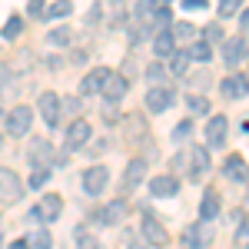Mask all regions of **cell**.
Returning a JSON list of instances; mask_svg holds the SVG:
<instances>
[{
    "instance_id": "35",
    "label": "cell",
    "mask_w": 249,
    "mask_h": 249,
    "mask_svg": "<svg viewBox=\"0 0 249 249\" xmlns=\"http://www.w3.org/2000/svg\"><path fill=\"white\" fill-rule=\"evenodd\" d=\"M193 133V123L190 120H186V123H179V126H176V130H173V143H179V140H186V136Z\"/></svg>"
},
{
    "instance_id": "4",
    "label": "cell",
    "mask_w": 249,
    "mask_h": 249,
    "mask_svg": "<svg viewBox=\"0 0 249 249\" xmlns=\"http://www.w3.org/2000/svg\"><path fill=\"white\" fill-rule=\"evenodd\" d=\"M23 196V183L17 179V173L0 166V203H17Z\"/></svg>"
},
{
    "instance_id": "34",
    "label": "cell",
    "mask_w": 249,
    "mask_h": 249,
    "mask_svg": "<svg viewBox=\"0 0 249 249\" xmlns=\"http://www.w3.org/2000/svg\"><path fill=\"white\" fill-rule=\"evenodd\" d=\"M20 30H23V20L20 17H10L7 23H3V37H17Z\"/></svg>"
},
{
    "instance_id": "1",
    "label": "cell",
    "mask_w": 249,
    "mask_h": 249,
    "mask_svg": "<svg viewBox=\"0 0 249 249\" xmlns=\"http://www.w3.org/2000/svg\"><path fill=\"white\" fill-rule=\"evenodd\" d=\"M60 213H63V196L47 193V196L37 199V206L30 210V219L34 223H53V219H60Z\"/></svg>"
},
{
    "instance_id": "27",
    "label": "cell",
    "mask_w": 249,
    "mask_h": 249,
    "mask_svg": "<svg viewBox=\"0 0 249 249\" xmlns=\"http://www.w3.org/2000/svg\"><path fill=\"white\" fill-rule=\"evenodd\" d=\"M186 67H190V53H173L170 70L176 73V77H183V73H186Z\"/></svg>"
},
{
    "instance_id": "32",
    "label": "cell",
    "mask_w": 249,
    "mask_h": 249,
    "mask_svg": "<svg viewBox=\"0 0 249 249\" xmlns=\"http://www.w3.org/2000/svg\"><path fill=\"white\" fill-rule=\"evenodd\" d=\"M203 34H206V43H226V34H223V30H219V23H210V27H206V30H203Z\"/></svg>"
},
{
    "instance_id": "20",
    "label": "cell",
    "mask_w": 249,
    "mask_h": 249,
    "mask_svg": "<svg viewBox=\"0 0 249 249\" xmlns=\"http://www.w3.org/2000/svg\"><path fill=\"white\" fill-rule=\"evenodd\" d=\"M216 216H219V196L210 190L203 196V203H199V219H203V223H213Z\"/></svg>"
},
{
    "instance_id": "33",
    "label": "cell",
    "mask_w": 249,
    "mask_h": 249,
    "mask_svg": "<svg viewBox=\"0 0 249 249\" xmlns=\"http://www.w3.org/2000/svg\"><path fill=\"white\" fill-rule=\"evenodd\" d=\"M243 3H246V0H219V14H223V17H232Z\"/></svg>"
},
{
    "instance_id": "14",
    "label": "cell",
    "mask_w": 249,
    "mask_h": 249,
    "mask_svg": "<svg viewBox=\"0 0 249 249\" xmlns=\"http://www.w3.org/2000/svg\"><path fill=\"white\" fill-rule=\"evenodd\" d=\"M190 176L193 179H203L206 173H210V150L206 146H193V153H190Z\"/></svg>"
},
{
    "instance_id": "7",
    "label": "cell",
    "mask_w": 249,
    "mask_h": 249,
    "mask_svg": "<svg viewBox=\"0 0 249 249\" xmlns=\"http://www.w3.org/2000/svg\"><path fill=\"white\" fill-rule=\"evenodd\" d=\"M210 239H213V226L210 223H196V226H190V230L183 232V246L186 249H203Z\"/></svg>"
},
{
    "instance_id": "23",
    "label": "cell",
    "mask_w": 249,
    "mask_h": 249,
    "mask_svg": "<svg viewBox=\"0 0 249 249\" xmlns=\"http://www.w3.org/2000/svg\"><path fill=\"white\" fill-rule=\"evenodd\" d=\"M223 173H226L230 179H246V163H243V156H230L226 166H223Z\"/></svg>"
},
{
    "instance_id": "6",
    "label": "cell",
    "mask_w": 249,
    "mask_h": 249,
    "mask_svg": "<svg viewBox=\"0 0 249 249\" xmlns=\"http://www.w3.org/2000/svg\"><path fill=\"white\" fill-rule=\"evenodd\" d=\"M107 183H110V170L107 166H90V170L83 173V190H87V196H100V193L107 190Z\"/></svg>"
},
{
    "instance_id": "9",
    "label": "cell",
    "mask_w": 249,
    "mask_h": 249,
    "mask_svg": "<svg viewBox=\"0 0 249 249\" xmlns=\"http://www.w3.org/2000/svg\"><path fill=\"white\" fill-rule=\"evenodd\" d=\"M150 193H153L156 199H170V196H176V193H179V179H176V176H170V173L153 176V179H150Z\"/></svg>"
},
{
    "instance_id": "10",
    "label": "cell",
    "mask_w": 249,
    "mask_h": 249,
    "mask_svg": "<svg viewBox=\"0 0 249 249\" xmlns=\"http://www.w3.org/2000/svg\"><path fill=\"white\" fill-rule=\"evenodd\" d=\"M173 100H176V93H173L170 87H153V90L146 93V110H150V113H163Z\"/></svg>"
},
{
    "instance_id": "21",
    "label": "cell",
    "mask_w": 249,
    "mask_h": 249,
    "mask_svg": "<svg viewBox=\"0 0 249 249\" xmlns=\"http://www.w3.org/2000/svg\"><path fill=\"white\" fill-rule=\"evenodd\" d=\"M27 156H30L34 166H43V163L50 160V143H47V140H34L30 150H27Z\"/></svg>"
},
{
    "instance_id": "3",
    "label": "cell",
    "mask_w": 249,
    "mask_h": 249,
    "mask_svg": "<svg viewBox=\"0 0 249 249\" xmlns=\"http://www.w3.org/2000/svg\"><path fill=\"white\" fill-rule=\"evenodd\" d=\"M140 232H143V239L150 243V246L163 249L166 243H170V232H166V226L156 219V216H143V223H140Z\"/></svg>"
},
{
    "instance_id": "15",
    "label": "cell",
    "mask_w": 249,
    "mask_h": 249,
    "mask_svg": "<svg viewBox=\"0 0 249 249\" xmlns=\"http://www.w3.org/2000/svg\"><path fill=\"white\" fill-rule=\"evenodd\" d=\"M249 90V77H239V73H232V77L223 80V96H230V100H239V96H246Z\"/></svg>"
},
{
    "instance_id": "41",
    "label": "cell",
    "mask_w": 249,
    "mask_h": 249,
    "mask_svg": "<svg viewBox=\"0 0 249 249\" xmlns=\"http://www.w3.org/2000/svg\"><path fill=\"white\" fill-rule=\"evenodd\" d=\"M239 30H243V34H249V10L239 17Z\"/></svg>"
},
{
    "instance_id": "8",
    "label": "cell",
    "mask_w": 249,
    "mask_h": 249,
    "mask_svg": "<svg viewBox=\"0 0 249 249\" xmlns=\"http://www.w3.org/2000/svg\"><path fill=\"white\" fill-rule=\"evenodd\" d=\"M223 63L226 67H239V63H246V40L243 37H230L223 43Z\"/></svg>"
},
{
    "instance_id": "45",
    "label": "cell",
    "mask_w": 249,
    "mask_h": 249,
    "mask_svg": "<svg viewBox=\"0 0 249 249\" xmlns=\"http://www.w3.org/2000/svg\"><path fill=\"white\" fill-rule=\"evenodd\" d=\"M246 226H249V219H246Z\"/></svg>"
},
{
    "instance_id": "26",
    "label": "cell",
    "mask_w": 249,
    "mask_h": 249,
    "mask_svg": "<svg viewBox=\"0 0 249 249\" xmlns=\"http://www.w3.org/2000/svg\"><path fill=\"white\" fill-rule=\"evenodd\" d=\"M70 14H73V3H70V0H57V3H53V7H50V10H47V17H70Z\"/></svg>"
},
{
    "instance_id": "24",
    "label": "cell",
    "mask_w": 249,
    "mask_h": 249,
    "mask_svg": "<svg viewBox=\"0 0 249 249\" xmlns=\"http://www.w3.org/2000/svg\"><path fill=\"white\" fill-rule=\"evenodd\" d=\"M173 37L176 40H196V27L186 23V20H179V23H173Z\"/></svg>"
},
{
    "instance_id": "11",
    "label": "cell",
    "mask_w": 249,
    "mask_h": 249,
    "mask_svg": "<svg viewBox=\"0 0 249 249\" xmlns=\"http://www.w3.org/2000/svg\"><path fill=\"white\" fill-rule=\"evenodd\" d=\"M226 133H230L226 116H213L210 123H206V143H210L213 150H219V146L226 143Z\"/></svg>"
},
{
    "instance_id": "40",
    "label": "cell",
    "mask_w": 249,
    "mask_h": 249,
    "mask_svg": "<svg viewBox=\"0 0 249 249\" xmlns=\"http://www.w3.org/2000/svg\"><path fill=\"white\" fill-rule=\"evenodd\" d=\"M206 0H183V10H203Z\"/></svg>"
},
{
    "instance_id": "36",
    "label": "cell",
    "mask_w": 249,
    "mask_h": 249,
    "mask_svg": "<svg viewBox=\"0 0 249 249\" xmlns=\"http://www.w3.org/2000/svg\"><path fill=\"white\" fill-rule=\"evenodd\" d=\"M27 10H30V17H47V10H43V0H30V3H27Z\"/></svg>"
},
{
    "instance_id": "44",
    "label": "cell",
    "mask_w": 249,
    "mask_h": 249,
    "mask_svg": "<svg viewBox=\"0 0 249 249\" xmlns=\"http://www.w3.org/2000/svg\"><path fill=\"white\" fill-rule=\"evenodd\" d=\"M163 3H170V0H163Z\"/></svg>"
},
{
    "instance_id": "42",
    "label": "cell",
    "mask_w": 249,
    "mask_h": 249,
    "mask_svg": "<svg viewBox=\"0 0 249 249\" xmlns=\"http://www.w3.org/2000/svg\"><path fill=\"white\" fill-rule=\"evenodd\" d=\"M27 246H30L27 239H17V243H10V249H27Z\"/></svg>"
},
{
    "instance_id": "13",
    "label": "cell",
    "mask_w": 249,
    "mask_h": 249,
    "mask_svg": "<svg viewBox=\"0 0 249 249\" xmlns=\"http://www.w3.org/2000/svg\"><path fill=\"white\" fill-rule=\"evenodd\" d=\"M107 77H110V70H107V67H96L93 73H87V77L80 80V93H83V96L100 93V90H103V83H107Z\"/></svg>"
},
{
    "instance_id": "37",
    "label": "cell",
    "mask_w": 249,
    "mask_h": 249,
    "mask_svg": "<svg viewBox=\"0 0 249 249\" xmlns=\"http://www.w3.org/2000/svg\"><path fill=\"white\" fill-rule=\"evenodd\" d=\"M103 120H107V123L116 120V100H107V103H103Z\"/></svg>"
},
{
    "instance_id": "22",
    "label": "cell",
    "mask_w": 249,
    "mask_h": 249,
    "mask_svg": "<svg viewBox=\"0 0 249 249\" xmlns=\"http://www.w3.org/2000/svg\"><path fill=\"white\" fill-rule=\"evenodd\" d=\"M123 213H126V206H123V203H110L107 210L96 213V223H103V226H113L116 219H123Z\"/></svg>"
},
{
    "instance_id": "43",
    "label": "cell",
    "mask_w": 249,
    "mask_h": 249,
    "mask_svg": "<svg viewBox=\"0 0 249 249\" xmlns=\"http://www.w3.org/2000/svg\"><path fill=\"white\" fill-rule=\"evenodd\" d=\"M0 146H3V133H0Z\"/></svg>"
},
{
    "instance_id": "17",
    "label": "cell",
    "mask_w": 249,
    "mask_h": 249,
    "mask_svg": "<svg viewBox=\"0 0 249 249\" xmlns=\"http://www.w3.org/2000/svg\"><path fill=\"white\" fill-rule=\"evenodd\" d=\"M126 87H130V83H126V77H120V73H110L100 93L107 96V100H120V96L126 93Z\"/></svg>"
},
{
    "instance_id": "28",
    "label": "cell",
    "mask_w": 249,
    "mask_h": 249,
    "mask_svg": "<svg viewBox=\"0 0 249 249\" xmlns=\"http://www.w3.org/2000/svg\"><path fill=\"white\" fill-rule=\"evenodd\" d=\"M47 179H50V170H47V166H34V173H30V186L40 190V186H47Z\"/></svg>"
},
{
    "instance_id": "39",
    "label": "cell",
    "mask_w": 249,
    "mask_h": 249,
    "mask_svg": "<svg viewBox=\"0 0 249 249\" xmlns=\"http://www.w3.org/2000/svg\"><path fill=\"white\" fill-rule=\"evenodd\" d=\"M236 243H239V246H249V226H239V232H236Z\"/></svg>"
},
{
    "instance_id": "38",
    "label": "cell",
    "mask_w": 249,
    "mask_h": 249,
    "mask_svg": "<svg viewBox=\"0 0 249 249\" xmlns=\"http://www.w3.org/2000/svg\"><path fill=\"white\" fill-rule=\"evenodd\" d=\"M163 73H166V67H163V63H150V67H146V77H150V80H160Z\"/></svg>"
},
{
    "instance_id": "2",
    "label": "cell",
    "mask_w": 249,
    "mask_h": 249,
    "mask_svg": "<svg viewBox=\"0 0 249 249\" xmlns=\"http://www.w3.org/2000/svg\"><path fill=\"white\" fill-rule=\"evenodd\" d=\"M37 110H40V116H43L47 126H57L60 113H63V103H60V96L53 93V90H43L40 100H37Z\"/></svg>"
},
{
    "instance_id": "5",
    "label": "cell",
    "mask_w": 249,
    "mask_h": 249,
    "mask_svg": "<svg viewBox=\"0 0 249 249\" xmlns=\"http://www.w3.org/2000/svg\"><path fill=\"white\" fill-rule=\"evenodd\" d=\"M30 123H34V110H30V107H14V110L7 113V133L10 136H27Z\"/></svg>"
},
{
    "instance_id": "18",
    "label": "cell",
    "mask_w": 249,
    "mask_h": 249,
    "mask_svg": "<svg viewBox=\"0 0 249 249\" xmlns=\"http://www.w3.org/2000/svg\"><path fill=\"white\" fill-rule=\"evenodd\" d=\"M153 50H156V57H173V53H176V37H173V30H160V34H156Z\"/></svg>"
},
{
    "instance_id": "16",
    "label": "cell",
    "mask_w": 249,
    "mask_h": 249,
    "mask_svg": "<svg viewBox=\"0 0 249 249\" xmlns=\"http://www.w3.org/2000/svg\"><path fill=\"white\" fill-rule=\"evenodd\" d=\"M143 173H146V163H143V160H130V166H126V176H123V190H126V193L136 190V186L143 183Z\"/></svg>"
},
{
    "instance_id": "30",
    "label": "cell",
    "mask_w": 249,
    "mask_h": 249,
    "mask_svg": "<svg viewBox=\"0 0 249 249\" xmlns=\"http://www.w3.org/2000/svg\"><path fill=\"white\" fill-rule=\"evenodd\" d=\"M50 43H53V47H67V43H70V30H67V27L50 30Z\"/></svg>"
},
{
    "instance_id": "19",
    "label": "cell",
    "mask_w": 249,
    "mask_h": 249,
    "mask_svg": "<svg viewBox=\"0 0 249 249\" xmlns=\"http://www.w3.org/2000/svg\"><path fill=\"white\" fill-rule=\"evenodd\" d=\"M160 7H166L163 0H136V20L146 27V23H153V17H156V10Z\"/></svg>"
},
{
    "instance_id": "25",
    "label": "cell",
    "mask_w": 249,
    "mask_h": 249,
    "mask_svg": "<svg viewBox=\"0 0 249 249\" xmlns=\"http://www.w3.org/2000/svg\"><path fill=\"white\" fill-rule=\"evenodd\" d=\"M210 57H213L210 43H206V40H196V43H193V50H190V60H199V63H206Z\"/></svg>"
},
{
    "instance_id": "12",
    "label": "cell",
    "mask_w": 249,
    "mask_h": 249,
    "mask_svg": "<svg viewBox=\"0 0 249 249\" xmlns=\"http://www.w3.org/2000/svg\"><path fill=\"white\" fill-rule=\"evenodd\" d=\"M90 143V123L87 120H73L70 126H67V146L70 150H80V146H87Z\"/></svg>"
},
{
    "instance_id": "31",
    "label": "cell",
    "mask_w": 249,
    "mask_h": 249,
    "mask_svg": "<svg viewBox=\"0 0 249 249\" xmlns=\"http://www.w3.org/2000/svg\"><path fill=\"white\" fill-rule=\"evenodd\" d=\"M186 103H190L193 113H210V100H206V96H196V93H193Z\"/></svg>"
},
{
    "instance_id": "29",
    "label": "cell",
    "mask_w": 249,
    "mask_h": 249,
    "mask_svg": "<svg viewBox=\"0 0 249 249\" xmlns=\"http://www.w3.org/2000/svg\"><path fill=\"white\" fill-rule=\"evenodd\" d=\"M30 246H34V249H53V239H50V232H47V230H37V232H34V239H30Z\"/></svg>"
}]
</instances>
